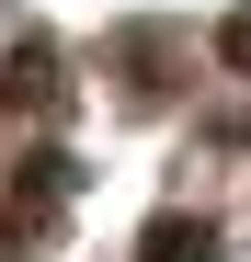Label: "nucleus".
Wrapping results in <instances>:
<instances>
[{
	"instance_id": "nucleus-1",
	"label": "nucleus",
	"mask_w": 251,
	"mask_h": 262,
	"mask_svg": "<svg viewBox=\"0 0 251 262\" xmlns=\"http://www.w3.org/2000/svg\"><path fill=\"white\" fill-rule=\"evenodd\" d=\"M205 251H217L205 228H149V262H205Z\"/></svg>"
}]
</instances>
